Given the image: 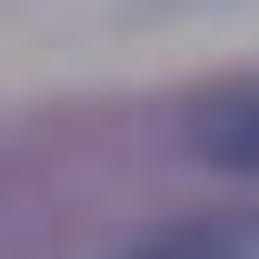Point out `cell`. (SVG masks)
<instances>
[{"instance_id": "cell-2", "label": "cell", "mask_w": 259, "mask_h": 259, "mask_svg": "<svg viewBox=\"0 0 259 259\" xmlns=\"http://www.w3.org/2000/svg\"><path fill=\"white\" fill-rule=\"evenodd\" d=\"M110 259H259V209H199V220H160L120 239Z\"/></svg>"}, {"instance_id": "cell-1", "label": "cell", "mask_w": 259, "mask_h": 259, "mask_svg": "<svg viewBox=\"0 0 259 259\" xmlns=\"http://www.w3.org/2000/svg\"><path fill=\"white\" fill-rule=\"evenodd\" d=\"M180 140H190V160L229 169V180H259V70L209 80V90L180 110Z\"/></svg>"}]
</instances>
